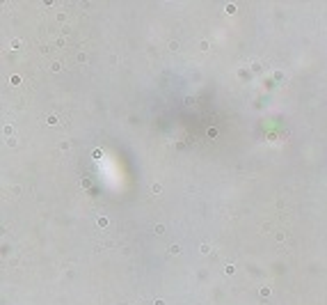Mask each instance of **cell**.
<instances>
[{
    "mask_svg": "<svg viewBox=\"0 0 327 305\" xmlns=\"http://www.w3.org/2000/svg\"><path fill=\"white\" fill-rule=\"evenodd\" d=\"M270 291H272V289L268 287V285H263V287H261V291H258V294H261V296L266 298V296H270Z\"/></svg>",
    "mask_w": 327,
    "mask_h": 305,
    "instance_id": "obj_1",
    "label": "cell"
},
{
    "mask_svg": "<svg viewBox=\"0 0 327 305\" xmlns=\"http://www.w3.org/2000/svg\"><path fill=\"white\" fill-rule=\"evenodd\" d=\"M160 191H163V186H160V183H153V186H151V193H153V195H158Z\"/></svg>",
    "mask_w": 327,
    "mask_h": 305,
    "instance_id": "obj_2",
    "label": "cell"
},
{
    "mask_svg": "<svg viewBox=\"0 0 327 305\" xmlns=\"http://www.w3.org/2000/svg\"><path fill=\"white\" fill-rule=\"evenodd\" d=\"M96 225H98V227H105V225H108V218H105V216H101L98 220H96Z\"/></svg>",
    "mask_w": 327,
    "mask_h": 305,
    "instance_id": "obj_3",
    "label": "cell"
},
{
    "mask_svg": "<svg viewBox=\"0 0 327 305\" xmlns=\"http://www.w3.org/2000/svg\"><path fill=\"white\" fill-rule=\"evenodd\" d=\"M153 232H156V234H165V227H163V225H156Z\"/></svg>",
    "mask_w": 327,
    "mask_h": 305,
    "instance_id": "obj_4",
    "label": "cell"
},
{
    "mask_svg": "<svg viewBox=\"0 0 327 305\" xmlns=\"http://www.w3.org/2000/svg\"><path fill=\"white\" fill-rule=\"evenodd\" d=\"M224 271H226V275H231L233 271H236V266H233V264H226V269H224Z\"/></svg>",
    "mask_w": 327,
    "mask_h": 305,
    "instance_id": "obj_5",
    "label": "cell"
},
{
    "mask_svg": "<svg viewBox=\"0 0 327 305\" xmlns=\"http://www.w3.org/2000/svg\"><path fill=\"white\" fill-rule=\"evenodd\" d=\"M169 253H172V255H179V253H181V248H179V245H172V248H169Z\"/></svg>",
    "mask_w": 327,
    "mask_h": 305,
    "instance_id": "obj_6",
    "label": "cell"
},
{
    "mask_svg": "<svg viewBox=\"0 0 327 305\" xmlns=\"http://www.w3.org/2000/svg\"><path fill=\"white\" fill-rule=\"evenodd\" d=\"M46 122L51 124V126H55V124H57V117H53V115H51V117H48V119H46Z\"/></svg>",
    "mask_w": 327,
    "mask_h": 305,
    "instance_id": "obj_7",
    "label": "cell"
},
{
    "mask_svg": "<svg viewBox=\"0 0 327 305\" xmlns=\"http://www.w3.org/2000/svg\"><path fill=\"white\" fill-rule=\"evenodd\" d=\"M199 250H201V253H204V255H208V253H211V248H208V245H206V243L201 245V248H199Z\"/></svg>",
    "mask_w": 327,
    "mask_h": 305,
    "instance_id": "obj_8",
    "label": "cell"
},
{
    "mask_svg": "<svg viewBox=\"0 0 327 305\" xmlns=\"http://www.w3.org/2000/svg\"><path fill=\"white\" fill-rule=\"evenodd\" d=\"M153 305H165V301H163V298H156V301H153Z\"/></svg>",
    "mask_w": 327,
    "mask_h": 305,
    "instance_id": "obj_9",
    "label": "cell"
}]
</instances>
